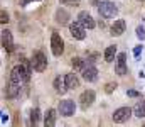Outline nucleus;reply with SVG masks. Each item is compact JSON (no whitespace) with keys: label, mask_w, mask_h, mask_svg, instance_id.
Wrapping results in <instances>:
<instances>
[{"label":"nucleus","mask_w":145,"mask_h":127,"mask_svg":"<svg viewBox=\"0 0 145 127\" xmlns=\"http://www.w3.org/2000/svg\"><path fill=\"white\" fill-rule=\"evenodd\" d=\"M2 47H3L5 51H12V49H14L12 34H10V31H7V29L2 31Z\"/></svg>","instance_id":"ddd939ff"},{"label":"nucleus","mask_w":145,"mask_h":127,"mask_svg":"<svg viewBox=\"0 0 145 127\" xmlns=\"http://www.w3.org/2000/svg\"><path fill=\"white\" fill-rule=\"evenodd\" d=\"M27 2H29V0H24V2H22V5H25ZM36 2H39V0H36Z\"/></svg>","instance_id":"c85d7f7f"},{"label":"nucleus","mask_w":145,"mask_h":127,"mask_svg":"<svg viewBox=\"0 0 145 127\" xmlns=\"http://www.w3.org/2000/svg\"><path fill=\"white\" fill-rule=\"evenodd\" d=\"M71 64H72V68H74V70H79V71H81V70H83V66L86 64V61H83L81 58H72Z\"/></svg>","instance_id":"aec40b11"},{"label":"nucleus","mask_w":145,"mask_h":127,"mask_svg":"<svg viewBox=\"0 0 145 127\" xmlns=\"http://www.w3.org/2000/svg\"><path fill=\"white\" fill-rule=\"evenodd\" d=\"M115 88H116V83H106L105 85V91H106V93H111Z\"/></svg>","instance_id":"393cba45"},{"label":"nucleus","mask_w":145,"mask_h":127,"mask_svg":"<svg viewBox=\"0 0 145 127\" xmlns=\"http://www.w3.org/2000/svg\"><path fill=\"white\" fill-rule=\"evenodd\" d=\"M5 120H8V114L7 112H2V124H5Z\"/></svg>","instance_id":"cd10ccee"},{"label":"nucleus","mask_w":145,"mask_h":127,"mask_svg":"<svg viewBox=\"0 0 145 127\" xmlns=\"http://www.w3.org/2000/svg\"><path fill=\"white\" fill-rule=\"evenodd\" d=\"M74 110H76V105H74L72 100H63L59 103V114L63 117H71V115H74Z\"/></svg>","instance_id":"0eeeda50"},{"label":"nucleus","mask_w":145,"mask_h":127,"mask_svg":"<svg viewBox=\"0 0 145 127\" xmlns=\"http://www.w3.org/2000/svg\"><path fill=\"white\" fill-rule=\"evenodd\" d=\"M81 75H83V80H86V82H89V83L96 82V78H98V70H96L95 63H93V61H86V64H84L83 70H81Z\"/></svg>","instance_id":"7ed1b4c3"},{"label":"nucleus","mask_w":145,"mask_h":127,"mask_svg":"<svg viewBox=\"0 0 145 127\" xmlns=\"http://www.w3.org/2000/svg\"><path fill=\"white\" fill-rule=\"evenodd\" d=\"M142 2H145V0H142Z\"/></svg>","instance_id":"c756f323"},{"label":"nucleus","mask_w":145,"mask_h":127,"mask_svg":"<svg viewBox=\"0 0 145 127\" xmlns=\"http://www.w3.org/2000/svg\"><path fill=\"white\" fill-rule=\"evenodd\" d=\"M125 29H127L125 20H123V19H118V20H115V22H113V26H111L110 32H111V36H121V34L125 32Z\"/></svg>","instance_id":"f8f14e48"},{"label":"nucleus","mask_w":145,"mask_h":127,"mask_svg":"<svg viewBox=\"0 0 145 127\" xmlns=\"http://www.w3.org/2000/svg\"><path fill=\"white\" fill-rule=\"evenodd\" d=\"M39 119H40L39 109H32V112H31V124H32V126H37V124H39Z\"/></svg>","instance_id":"412c9836"},{"label":"nucleus","mask_w":145,"mask_h":127,"mask_svg":"<svg viewBox=\"0 0 145 127\" xmlns=\"http://www.w3.org/2000/svg\"><path fill=\"white\" fill-rule=\"evenodd\" d=\"M127 95H128V97H132V98H138V97H140V93H138L137 90H128V91H127Z\"/></svg>","instance_id":"a878e982"},{"label":"nucleus","mask_w":145,"mask_h":127,"mask_svg":"<svg viewBox=\"0 0 145 127\" xmlns=\"http://www.w3.org/2000/svg\"><path fill=\"white\" fill-rule=\"evenodd\" d=\"M78 20H79V22H81L86 29H93V27L96 26L95 19H93V17H91L86 10H83V12H79V14H78Z\"/></svg>","instance_id":"9b49d317"},{"label":"nucleus","mask_w":145,"mask_h":127,"mask_svg":"<svg viewBox=\"0 0 145 127\" xmlns=\"http://www.w3.org/2000/svg\"><path fill=\"white\" fill-rule=\"evenodd\" d=\"M64 80H66V86L72 90V88H79V80H78V76L74 75V73H68L66 76H64Z\"/></svg>","instance_id":"dca6fc26"},{"label":"nucleus","mask_w":145,"mask_h":127,"mask_svg":"<svg viewBox=\"0 0 145 127\" xmlns=\"http://www.w3.org/2000/svg\"><path fill=\"white\" fill-rule=\"evenodd\" d=\"M61 3H64V5H69V7H76V5H79V0H59Z\"/></svg>","instance_id":"5701e85b"},{"label":"nucleus","mask_w":145,"mask_h":127,"mask_svg":"<svg viewBox=\"0 0 145 127\" xmlns=\"http://www.w3.org/2000/svg\"><path fill=\"white\" fill-rule=\"evenodd\" d=\"M135 31H137V38L144 41V39H145V29L142 27V26H137V29H135Z\"/></svg>","instance_id":"4be33fe9"},{"label":"nucleus","mask_w":145,"mask_h":127,"mask_svg":"<svg viewBox=\"0 0 145 127\" xmlns=\"http://www.w3.org/2000/svg\"><path fill=\"white\" fill-rule=\"evenodd\" d=\"M54 90H56L57 93H64V91L68 90V86H66V80H61V76H57V78L54 80Z\"/></svg>","instance_id":"a211bd4d"},{"label":"nucleus","mask_w":145,"mask_h":127,"mask_svg":"<svg viewBox=\"0 0 145 127\" xmlns=\"http://www.w3.org/2000/svg\"><path fill=\"white\" fill-rule=\"evenodd\" d=\"M44 126L46 127H54L56 126V110L54 109H49L44 115Z\"/></svg>","instance_id":"4468645a"},{"label":"nucleus","mask_w":145,"mask_h":127,"mask_svg":"<svg viewBox=\"0 0 145 127\" xmlns=\"http://www.w3.org/2000/svg\"><path fill=\"white\" fill-rule=\"evenodd\" d=\"M31 64H32V68L36 70V71H44L46 68H47V59H46V56H44V53H40V51H36L34 54H32V59H31Z\"/></svg>","instance_id":"39448f33"},{"label":"nucleus","mask_w":145,"mask_h":127,"mask_svg":"<svg viewBox=\"0 0 145 127\" xmlns=\"http://www.w3.org/2000/svg\"><path fill=\"white\" fill-rule=\"evenodd\" d=\"M68 20H69L68 10L66 9H57V12H56V22L61 24V26H64V24H68Z\"/></svg>","instance_id":"2eb2a0df"},{"label":"nucleus","mask_w":145,"mask_h":127,"mask_svg":"<svg viewBox=\"0 0 145 127\" xmlns=\"http://www.w3.org/2000/svg\"><path fill=\"white\" fill-rule=\"evenodd\" d=\"M115 71H116V75H120V76H125V75H127L128 68H127V54H125V53H120V54H118L116 64H115Z\"/></svg>","instance_id":"6e6552de"},{"label":"nucleus","mask_w":145,"mask_h":127,"mask_svg":"<svg viewBox=\"0 0 145 127\" xmlns=\"http://www.w3.org/2000/svg\"><path fill=\"white\" fill-rule=\"evenodd\" d=\"M69 31H71V36L74 38V39L83 41V39L86 38V27H84L79 20H76V22H71V24H69Z\"/></svg>","instance_id":"423d86ee"},{"label":"nucleus","mask_w":145,"mask_h":127,"mask_svg":"<svg viewBox=\"0 0 145 127\" xmlns=\"http://www.w3.org/2000/svg\"><path fill=\"white\" fill-rule=\"evenodd\" d=\"M142 44H138V46H135V49H133V54H135V58H138L140 56V53H142Z\"/></svg>","instance_id":"bb28decb"},{"label":"nucleus","mask_w":145,"mask_h":127,"mask_svg":"<svg viewBox=\"0 0 145 127\" xmlns=\"http://www.w3.org/2000/svg\"><path fill=\"white\" fill-rule=\"evenodd\" d=\"M51 49H52L54 56H61L64 53V41H63L59 32H52L51 34Z\"/></svg>","instance_id":"20e7f679"},{"label":"nucleus","mask_w":145,"mask_h":127,"mask_svg":"<svg viewBox=\"0 0 145 127\" xmlns=\"http://www.w3.org/2000/svg\"><path fill=\"white\" fill-rule=\"evenodd\" d=\"M133 114H135V117L144 119V117H145V100L137 102V105L133 107Z\"/></svg>","instance_id":"f3484780"},{"label":"nucleus","mask_w":145,"mask_h":127,"mask_svg":"<svg viewBox=\"0 0 145 127\" xmlns=\"http://www.w3.org/2000/svg\"><path fill=\"white\" fill-rule=\"evenodd\" d=\"M98 12H100V15L105 17V19H113V17L118 14V7H116L113 2L105 0V2H101V3L98 5Z\"/></svg>","instance_id":"f03ea898"},{"label":"nucleus","mask_w":145,"mask_h":127,"mask_svg":"<svg viewBox=\"0 0 145 127\" xmlns=\"http://www.w3.org/2000/svg\"><path fill=\"white\" fill-rule=\"evenodd\" d=\"M115 54H116V46H108L106 51H105V61L106 63L115 61Z\"/></svg>","instance_id":"6ab92c4d"},{"label":"nucleus","mask_w":145,"mask_h":127,"mask_svg":"<svg viewBox=\"0 0 145 127\" xmlns=\"http://www.w3.org/2000/svg\"><path fill=\"white\" fill-rule=\"evenodd\" d=\"M0 22H2V24H7V22H8V15H7L5 10L0 12Z\"/></svg>","instance_id":"b1692460"},{"label":"nucleus","mask_w":145,"mask_h":127,"mask_svg":"<svg viewBox=\"0 0 145 127\" xmlns=\"http://www.w3.org/2000/svg\"><path fill=\"white\" fill-rule=\"evenodd\" d=\"M132 109H128V107H121V109H118V110H115V114H113V120L115 122H127L128 119H130V115H132Z\"/></svg>","instance_id":"1a4fd4ad"},{"label":"nucleus","mask_w":145,"mask_h":127,"mask_svg":"<svg viewBox=\"0 0 145 127\" xmlns=\"http://www.w3.org/2000/svg\"><path fill=\"white\" fill-rule=\"evenodd\" d=\"M31 68L32 66L24 68V66L19 64L10 71V78H8V83H7V97L8 98H19L20 97L22 86L31 78Z\"/></svg>","instance_id":"f257e3e1"},{"label":"nucleus","mask_w":145,"mask_h":127,"mask_svg":"<svg viewBox=\"0 0 145 127\" xmlns=\"http://www.w3.org/2000/svg\"><path fill=\"white\" fill-rule=\"evenodd\" d=\"M95 98H96V95H95V91H93V90H84V91L81 93V97H79L81 107H83V109H88L89 105H93Z\"/></svg>","instance_id":"9d476101"}]
</instances>
